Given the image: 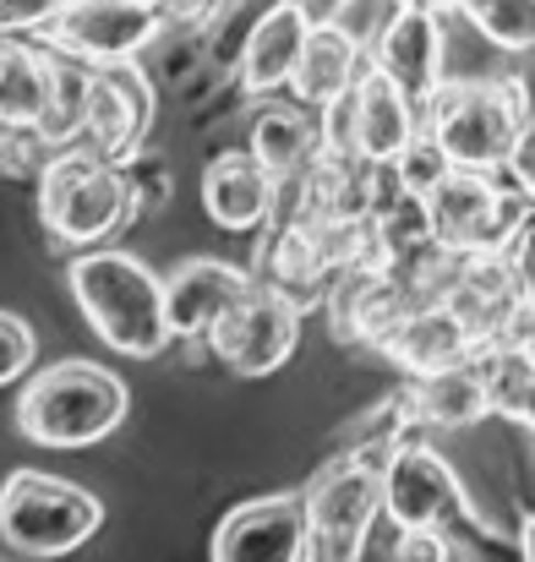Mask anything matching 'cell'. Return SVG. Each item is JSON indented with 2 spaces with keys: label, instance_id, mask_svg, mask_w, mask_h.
<instances>
[{
  "label": "cell",
  "instance_id": "obj_15",
  "mask_svg": "<svg viewBox=\"0 0 535 562\" xmlns=\"http://www.w3.org/2000/svg\"><path fill=\"white\" fill-rule=\"evenodd\" d=\"M279 196L285 187L263 170V159L252 148H230L219 159H208L202 170V213L219 224V229H268V218L279 213Z\"/></svg>",
  "mask_w": 535,
  "mask_h": 562
},
{
  "label": "cell",
  "instance_id": "obj_9",
  "mask_svg": "<svg viewBox=\"0 0 535 562\" xmlns=\"http://www.w3.org/2000/svg\"><path fill=\"white\" fill-rule=\"evenodd\" d=\"M382 514L399 530H448L470 519L459 475L448 459H437L421 442H393L382 459Z\"/></svg>",
  "mask_w": 535,
  "mask_h": 562
},
{
  "label": "cell",
  "instance_id": "obj_2",
  "mask_svg": "<svg viewBox=\"0 0 535 562\" xmlns=\"http://www.w3.org/2000/svg\"><path fill=\"white\" fill-rule=\"evenodd\" d=\"M531 115L535 99L525 77L443 82L421 110V132L437 137V148L459 170H514L531 143Z\"/></svg>",
  "mask_w": 535,
  "mask_h": 562
},
{
  "label": "cell",
  "instance_id": "obj_29",
  "mask_svg": "<svg viewBox=\"0 0 535 562\" xmlns=\"http://www.w3.org/2000/svg\"><path fill=\"white\" fill-rule=\"evenodd\" d=\"M165 11V22H208L219 11V0H154Z\"/></svg>",
  "mask_w": 535,
  "mask_h": 562
},
{
  "label": "cell",
  "instance_id": "obj_14",
  "mask_svg": "<svg viewBox=\"0 0 535 562\" xmlns=\"http://www.w3.org/2000/svg\"><path fill=\"white\" fill-rule=\"evenodd\" d=\"M382 356L393 367H404L410 376L443 372V367H459V361H476L481 356V334L465 323V312L437 295L426 306H415L410 317H399L388 334H382Z\"/></svg>",
  "mask_w": 535,
  "mask_h": 562
},
{
  "label": "cell",
  "instance_id": "obj_20",
  "mask_svg": "<svg viewBox=\"0 0 535 562\" xmlns=\"http://www.w3.org/2000/svg\"><path fill=\"white\" fill-rule=\"evenodd\" d=\"M360 71H366V44H360L350 27H339V22L328 16V22L312 27L306 55H301L296 77H290V93H296V104L323 110V104H334L339 93L356 88Z\"/></svg>",
  "mask_w": 535,
  "mask_h": 562
},
{
  "label": "cell",
  "instance_id": "obj_1",
  "mask_svg": "<svg viewBox=\"0 0 535 562\" xmlns=\"http://www.w3.org/2000/svg\"><path fill=\"white\" fill-rule=\"evenodd\" d=\"M66 284H71V301L82 306L88 328L110 350L148 361L176 339L165 279L143 257L115 251V246H82V257H71V268H66Z\"/></svg>",
  "mask_w": 535,
  "mask_h": 562
},
{
  "label": "cell",
  "instance_id": "obj_25",
  "mask_svg": "<svg viewBox=\"0 0 535 562\" xmlns=\"http://www.w3.org/2000/svg\"><path fill=\"white\" fill-rule=\"evenodd\" d=\"M448 170H454V159H448V154L437 148V137H426V132L393 159V176H399V187L410 191V196H426Z\"/></svg>",
  "mask_w": 535,
  "mask_h": 562
},
{
  "label": "cell",
  "instance_id": "obj_8",
  "mask_svg": "<svg viewBox=\"0 0 535 562\" xmlns=\"http://www.w3.org/2000/svg\"><path fill=\"white\" fill-rule=\"evenodd\" d=\"M165 27L170 22L154 0H71L44 33L49 49L88 66H110V60H137Z\"/></svg>",
  "mask_w": 535,
  "mask_h": 562
},
{
  "label": "cell",
  "instance_id": "obj_19",
  "mask_svg": "<svg viewBox=\"0 0 535 562\" xmlns=\"http://www.w3.org/2000/svg\"><path fill=\"white\" fill-rule=\"evenodd\" d=\"M404 415L421 431H432V426H443V431L448 426H476L481 415H492V393H487L481 361H459V367L415 376L404 387Z\"/></svg>",
  "mask_w": 535,
  "mask_h": 562
},
{
  "label": "cell",
  "instance_id": "obj_23",
  "mask_svg": "<svg viewBox=\"0 0 535 562\" xmlns=\"http://www.w3.org/2000/svg\"><path fill=\"white\" fill-rule=\"evenodd\" d=\"M432 11H465V22L498 49H535V0H415Z\"/></svg>",
  "mask_w": 535,
  "mask_h": 562
},
{
  "label": "cell",
  "instance_id": "obj_3",
  "mask_svg": "<svg viewBox=\"0 0 535 562\" xmlns=\"http://www.w3.org/2000/svg\"><path fill=\"white\" fill-rule=\"evenodd\" d=\"M126 420V382L93 361H55L16 393V431L38 448H88Z\"/></svg>",
  "mask_w": 535,
  "mask_h": 562
},
{
  "label": "cell",
  "instance_id": "obj_21",
  "mask_svg": "<svg viewBox=\"0 0 535 562\" xmlns=\"http://www.w3.org/2000/svg\"><path fill=\"white\" fill-rule=\"evenodd\" d=\"M55 93V49L27 38H0V121L38 126Z\"/></svg>",
  "mask_w": 535,
  "mask_h": 562
},
{
  "label": "cell",
  "instance_id": "obj_18",
  "mask_svg": "<svg viewBox=\"0 0 535 562\" xmlns=\"http://www.w3.org/2000/svg\"><path fill=\"white\" fill-rule=\"evenodd\" d=\"M246 148L263 159V170L279 181V187H296L301 176H312L317 170V159H323V121H317V110H290V104H263L257 115H252V137H246Z\"/></svg>",
  "mask_w": 535,
  "mask_h": 562
},
{
  "label": "cell",
  "instance_id": "obj_6",
  "mask_svg": "<svg viewBox=\"0 0 535 562\" xmlns=\"http://www.w3.org/2000/svg\"><path fill=\"white\" fill-rule=\"evenodd\" d=\"M382 459L388 448L360 442L306 486L312 558H356L366 547V530L382 514Z\"/></svg>",
  "mask_w": 535,
  "mask_h": 562
},
{
  "label": "cell",
  "instance_id": "obj_30",
  "mask_svg": "<svg viewBox=\"0 0 535 562\" xmlns=\"http://www.w3.org/2000/svg\"><path fill=\"white\" fill-rule=\"evenodd\" d=\"M520 552H525V558L535 562V514L525 519V530H520Z\"/></svg>",
  "mask_w": 535,
  "mask_h": 562
},
{
  "label": "cell",
  "instance_id": "obj_5",
  "mask_svg": "<svg viewBox=\"0 0 535 562\" xmlns=\"http://www.w3.org/2000/svg\"><path fill=\"white\" fill-rule=\"evenodd\" d=\"M99 525H104L99 497L44 470H16L0 486V541L22 558H66L88 547Z\"/></svg>",
  "mask_w": 535,
  "mask_h": 562
},
{
  "label": "cell",
  "instance_id": "obj_26",
  "mask_svg": "<svg viewBox=\"0 0 535 562\" xmlns=\"http://www.w3.org/2000/svg\"><path fill=\"white\" fill-rule=\"evenodd\" d=\"M44 154H49V143L38 137V126L0 121V176H27V170H44Z\"/></svg>",
  "mask_w": 535,
  "mask_h": 562
},
{
  "label": "cell",
  "instance_id": "obj_4",
  "mask_svg": "<svg viewBox=\"0 0 535 562\" xmlns=\"http://www.w3.org/2000/svg\"><path fill=\"white\" fill-rule=\"evenodd\" d=\"M38 213L55 240L104 246L137 213V191H132L126 165L93 148H55L38 170Z\"/></svg>",
  "mask_w": 535,
  "mask_h": 562
},
{
  "label": "cell",
  "instance_id": "obj_13",
  "mask_svg": "<svg viewBox=\"0 0 535 562\" xmlns=\"http://www.w3.org/2000/svg\"><path fill=\"white\" fill-rule=\"evenodd\" d=\"M317 16L306 11V0H274L257 11V22L246 27L241 38V55H235V82L252 93V99H268L279 88H290L301 55H306V38H312Z\"/></svg>",
  "mask_w": 535,
  "mask_h": 562
},
{
  "label": "cell",
  "instance_id": "obj_17",
  "mask_svg": "<svg viewBox=\"0 0 535 562\" xmlns=\"http://www.w3.org/2000/svg\"><path fill=\"white\" fill-rule=\"evenodd\" d=\"M257 284L252 268H235V262H219V257H197V262H180L176 273L165 279V295H170V328L176 339H208V328Z\"/></svg>",
  "mask_w": 535,
  "mask_h": 562
},
{
  "label": "cell",
  "instance_id": "obj_24",
  "mask_svg": "<svg viewBox=\"0 0 535 562\" xmlns=\"http://www.w3.org/2000/svg\"><path fill=\"white\" fill-rule=\"evenodd\" d=\"M88 60H71L55 49V93H49V110L38 121V137L49 148H71L82 137V110H88Z\"/></svg>",
  "mask_w": 535,
  "mask_h": 562
},
{
  "label": "cell",
  "instance_id": "obj_22",
  "mask_svg": "<svg viewBox=\"0 0 535 562\" xmlns=\"http://www.w3.org/2000/svg\"><path fill=\"white\" fill-rule=\"evenodd\" d=\"M476 361H481V376H487L492 409L535 431V361L525 356V345L498 339V345H481Z\"/></svg>",
  "mask_w": 535,
  "mask_h": 562
},
{
  "label": "cell",
  "instance_id": "obj_11",
  "mask_svg": "<svg viewBox=\"0 0 535 562\" xmlns=\"http://www.w3.org/2000/svg\"><path fill=\"white\" fill-rule=\"evenodd\" d=\"M208 552L219 562H301L312 558V519L306 497L279 492V497H252L224 514L213 530Z\"/></svg>",
  "mask_w": 535,
  "mask_h": 562
},
{
  "label": "cell",
  "instance_id": "obj_16",
  "mask_svg": "<svg viewBox=\"0 0 535 562\" xmlns=\"http://www.w3.org/2000/svg\"><path fill=\"white\" fill-rule=\"evenodd\" d=\"M356 99V159L360 165H393L415 137H421V104L366 60V71L350 88Z\"/></svg>",
  "mask_w": 535,
  "mask_h": 562
},
{
  "label": "cell",
  "instance_id": "obj_28",
  "mask_svg": "<svg viewBox=\"0 0 535 562\" xmlns=\"http://www.w3.org/2000/svg\"><path fill=\"white\" fill-rule=\"evenodd\" d=\"M71 0H0V38H27L44 33Z\"/></svg>",
  "mask_w": 535,
  "mask_h": 562
},
{
  "label": "cell",
  "instance_id": "obj_12",
  "mask_svg": "<svg viewBox=\"0 0 535 562\" xmlns=\"http://www.w3.org/2000/svg\"><path fill=\"white\" fill-rule=\"evenodd\" d=\"M366 60L377 71H388L421 110L426 99L443 88V11L432 5H415V0H399L388 11V22L377 27V38L366 44Z\"/></svg>",
  "mask_w": 535,
  "mask_h": 562
},
{
  "label": "cell",
  "instance_id": "obj_7",
  "mask_svg": "<svg viewBox=\"0 0 535 562\" xmlns=\"http://www.w3.org/2000/svg\"><path fill=\"white\" fill-rule=\"evenodd\" d=\"M296 339H301V301L257 273V284L208 328L202 345L235 376H268L290 361Z\"/></svg>",
  "mask_w": 535,
  "mask_h": 562
},
{
  "label": "cell",
  "instance_id": "obj_10",
  "mask_svg": "<svg viewBox=\"0 0 535 562\" xmlns=\"http://www.w3.org/2000/svg\"><path fill=\"white\" fill-rule=\"evenodd\" d=\"M154 126V82L132 60H110L88 71V110H82V143L115 165L143 154V137Z\"/></svg>",
  "mask_w": 535,
  "mask_h": 562
},
{
  "label": "cell",
  "instance_id": "obj_27",
  "mask_svg": "<svg viewBox=\"0 0 535 562\" xmlns=\"http://www.w3.org/2000/svg\"><path fill=\"white\" fill-rule=\"evenodd\" d=\"M33 328L16 312H0V387H11L16 376L33 367Z\"/></svg>",
  "mask_w": 535,
  "mask_h": 562
}]
</instances>
